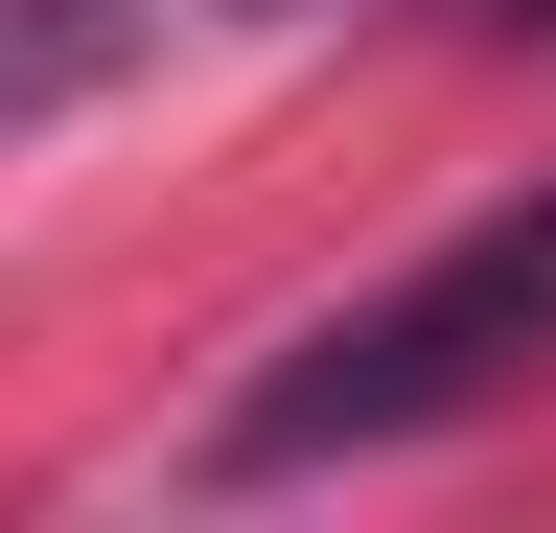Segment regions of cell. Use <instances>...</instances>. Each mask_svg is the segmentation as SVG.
Segmentation results:
<instances>
[{
    "label": "cell",
    "instance_id": "cell-1",
    "mask_svg": "<svg viewBox=\"0 0 556 533\" xmlns=\"http://www.w3.org/2000/svg\"><path fill=\"white\" fill-rule=\"evenodd\" d=\"M533 348H556V186H533V210H486V232H441L394 302L302 325V348L208 418V464L278 487V464H348V441H441V418H486Z\"/></svg>",
    "mask_w": 556,
    "mask_h": 533
},
{
    "label": "cell",
    "instance_id": "cell-2",
    "mask_svg": "<svg viewBox=\"0 0 556 533\" xmlns=\"http://www.w3.org/2000/svg\"><path fill=\"white\" fill-rule=\"evenodd\" d=\"M116 47H139V0H0V116H70Z\"/></svg>",
    "mask_w": 556,
    "mask_h": 533
},
{
    "label": "cell",
    "instance_id": "cell-3",
    "mask_svg": "<svg viewBox=\"0 0 556 533\" xmlns=\"http://www.w3.org/2000/svg\"><path fill=\"white\" fill-rule=\"evenodd\" d=\"M464 24H486V47H556V0H464Z\"/></svg>",
    "mask_w": 556,
    "mask_h": 533
},
{
    "label": "cell",
    "instance_id": "cell-4",
    "mask_svg": "<svg viewBox=\"0 0 556 533\" xmlns=\"http://www.w3.org/2000/svg\"><path fill=\"white\" fill-rule=\"evenodd\" d=\"M232 24H302V0H232Z\"/></svg>",
    "mask_w": 556,
    "mask_h": 533
}]
</instances>
